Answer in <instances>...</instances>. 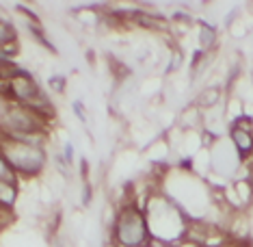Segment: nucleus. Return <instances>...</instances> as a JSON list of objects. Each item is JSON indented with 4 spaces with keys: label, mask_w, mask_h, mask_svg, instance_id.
Wrapping results in <instances>:
<instances>
[{
    "label": "nucleus",
    "mask_w": 253,
    "mask_h": 247,
    "mask_svg": "<svg viewBox=\"0 0 253 247\" xmlns=\"http://www.w3.org/2000/svg\"><path fill=\"white\" fill-rule=\"evenodd\" d=\"M2 128H4V135H13L15 139H20V137H31L39 133L43 128V119H42V113L26 104L13 106V108L4 106Z\"/></svg>",
    "instance_id": "1"
},
{
    "label": "nucleus",
    "mask_w": 253,
    "mask_h": 247,
    "mask_svg": "<svg viewBox=\"0 0 253 247\" xmlns=\"http://www.w3.org/2000/svg\"><path fill=\"white\" fill-rule=\"evenodd\" d=\"M2 160L9 163L13 169L26 171V174H35L42 169L43 165V152L37 146L22 141H9V137H4L2 143Z\"/></svg>",
    "instance_id": "2"
},
{
    "label": "nucleus",
    "mask_w": 253,
    "mask_h": 247,
    "mask_svg": "<svg viewBox=\"0 0 253 247\" xmlns=\"http://www.w3.org/2000/svg\"><path fill=\"white\" fill-rule=\"evenodd\" d=\"M115 234L117 241L124 247H139L145 243L147 239V228H145V219L136 208H126L117 219L115 226Z\"/></svg>",
    "instance_id": "3"
},
{
    "label": "nucleus",
    "mask_w": 253,
    "mask_h": 247,
    "mask_svg": "<svg viewBox=\"0 0 253 247\" xmlns=\"http://www.w3.org/2000/svg\"><path fill=\"white\" fill-rule=\"evenodd\" d=\"M4 94H9L11 98L20 100L22 104H33L39 96V89L28 74H18L15 72L13 76L9 78V83H4Z\"/></svg>",
    "instance_id": "4"
},
{
    "label": "nucleus",
    "mask_w": 253,
    "mask_h": 247,
    "mask_svg": "<svg viewBox=\"0 0 253 247\" xmlns=\"http://www.w3.org/2000/svg\"><path fill=\"white\" fill-rule=\"evenodd\" d=\"M232 137H234V143H236V148H238L240 156H245V154H249V152L253 150V137H251V130L236 126L234 133H232Z\"/></svg>",
    "instance_id": "5"
},
{
    "label": "nucleus",
    "mask_w": 253,
    "mask_h": 247,
    "mask_svg": "<svg viewBox=\"0 0 253 247\" xmlns=\"http://www.w3.org/2000/svg\"><path fill=\"white\" fill-rule=\"evenodd\" d=\"M15 193H18V189H15V182H0V199H2L4 206H9L11 202H13Z\"/></svg>",
    "instance_id": "6"
},
{
    "label": "nucleus",
    "mask_w": 253,
    "mask_h": 247,
    "mask_svg": "<svg viewBox=\"0 0 253 247\" xmlns=\"http://www.w3.org/2000/svg\"><path fill=\"white\" fill-rule=\"evenodd\" d=\"M0 42L2 44H11V42H15V33L11 31V26L4 22L2 24V35H0Z\"/></svg>",
    "instance_id": "7"
}]
</instances>
